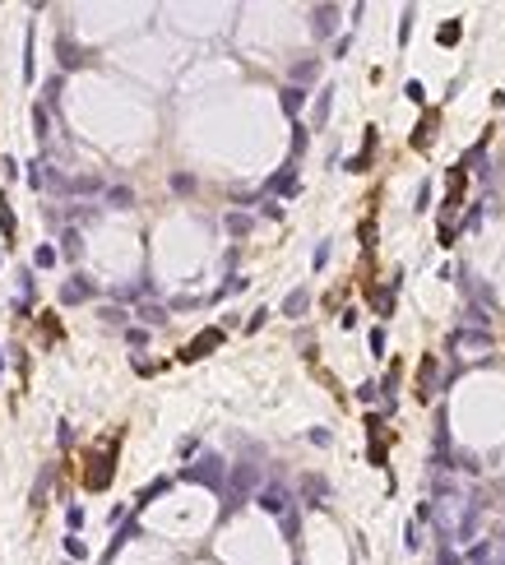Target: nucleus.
Returning <instances> with one entry per match:
<instances>
[{
  "instance_id": "1",
  "label": "nucleus",
  "mask_w": 505,
  "mask_h": 565,
  "mask_svg": "<svg viewBox=\"0 0 505 565\" xmlns=\"http://www.w3.org/2000/svg\"><path fill=\"white\" fill-rule=\"evenodd\" d=\"M260 487H264V477H260V464H236L232 473H227V491H223L227 500H223V510L232 514L236 505H246V500L255 496Z\"/></svg>"
},
{
  "instance_id": "2",
  "label": "nucleus",
  "mask_w": 505,
  "mask_h": 565,
  "mask_svg": "<svg viewBox=\"0 0 505 565\" xmlns=\"http://www.w3.org/2000/svg\"><path fill=\"white\" fill-rule=\"evenodd\" d=\"M181 477L186 482H200V487H214V491H223V477H227V464L218 455H204L200 464H191V468H181Z\"/></svg>"
},
{
  "instance_id": "3",
  "label": "nucleus",
  "mask_w": 505,
  "mask_h": 565,
  "mask_svg": "<svg viewBox=\"0 0 505 565\" xmlns=\"http://www.w3.org/2000/svg\"><path fill=\"white\" fill-rule=\"evenodd\" d=\"M496 348L492 334H478V329H454L449 334V353L454 357H487Z\"/></svg>"
},
{
  "instance_id": "4",
  "label": "nucleus",
  "mask_w": 505,
  "mask_h": 565,
  "mask_svg": "<svg viewBox=\"0 0 505 565\" xmlns=\"http://www.w3.org/2000/svg\"><path fill=\"white\" fill-rule=\"evenodd\" d=\"M255 505H260L264 514H279V519H283V514L292 510V491L283 487V482H264V487L255 491Z\"/></svg>"
},
{
  "instance_id": "5",
  "label": "nucleus",
  "mask_w": 505,
  "mask_h": 565,
  "mask_svg": "<svg viewBox=\"0 0 505 565\" xmlns=\"http://www.w3.org/2000/svg\"><path fill=\"white\" fill-rule=\"evenodd\" d=\"M436 389H445V385H440V362H436V357L427 353L422 362H417V399L427 403L431 394H436Z\"/></svg>"
},
{
  "instance_id": "6",
  "label": "nucleus",
  "mask_w": 505,
  "mask_h": 565,
  "mask_svg": "<svg viewBox=\"0 0 505 565\" xmlns=\"http://www.w3.org/2000/svg\"><path fill=\"white\" fill-rule=\"evenodd\" d=\"M218 343H223V329H204L200 338H195V343H186V348H181V362H200V357H209Z\"/></svg>"
},
{
  "instance_id": "7",
  "label": "nucleus",
  "mask_w": 505,
  "mask_h": 565,
  "mask_svg": "<svg viewBox=\"0 0 505 565\" xmlns=\"http://www.w3.org/2000/svg\"><path fill=\"white\" fill-rule=\"evenodd\" d=\"M264 195H297V167H279L269 181H264Z\"/></svg>"
},
{
  "instance_id": "8",
  "label": "nucleus",
  "mask_w": 505,
  "mask_h": 565,
  "mask_svg": "<svg viewBox=\"0 0 505 565\" xmlns=\"http://www.w3.org/2000/svg\"><path fill=\"white\" fill-rule=\"evenodd\" d=\"M334 28H338V5H315V10H311V33L329 37Z\"/></svg>"
},
{
  "instance_id": "9",
  "label": "nucleus",
  "mask_w": 505,
  "mask_h": 565,
  "mask_svg": "<svg viewBox=\"0 0 505 565\" xmlns=\"http://www.w3.org/2000/svg\"><path fill=\"white\" fill-rule=\"evenodd\" d=\"M93 292H98V288H93L89 278H84V274H75V278L65 283V288H60V301H65V306H75V301H89Z\"/></svg>"
},
{
  "instance_id": "10",
  "label": "nucleus",
  "mask_w": 505,
  "mask_h": 565,
  "mask_svg": "<svg viewBox=\"0 0 505 565\" xmlns=\"http://www.w3.org/2000/svg\"><path fill=\"white\" fill-rule=\"evenodd\" d=\"M459 329H478V334H492V315H487V306H478V301H468V310H464V324Z\"/></svg>"
},
{
  "instance_id": "11",
  "label": "nucleus",
  "mask_w": 505,
  "mask_h": 565,
  "mask_svg": "<svg viewBox=\"0 0 505 565\" xmlns=\"http://www.w3.org/2000/svg\"><path fill=\"white\" fill-rule=\"evenodd\" d=\"M329 107H334V89L325 84V89L315 93V111H311V125H315V130H325V121H329Z\"/></svg>"
},
{
  "instance_id": "12",
  "label": "nucleus",
  "mask_w": 505,
  "mask_h": 565,
  "mask_svg": "<svg viewBox=\"0 0 505 565\" xmlns=\"http://www.w3.org/2000/svg\"><path fill=\"white\" fill-rule=\"evenodd\" d=\"M306 306H311V292H306V288H292L288 297H283V315H292V320H302Z\"/></svg>"
},
{
  "instance_id": "13",
  "label": "nucleus",
  "mask_w": 505,
  "mask_h": 565,
  "mask_svg": "<svg viewBox=\"0 0 505 565\" xmlns=\"http://www.w3.org/2000/svg\"><path fill=\"white\" fill-rule=\"evenodd\" d=\"M302 496L306 500H311V505H325V500H329V482H325V477H302Z\"/></svg>"
},
{
  "instance_id": "14",
  "label": "nucleus",
  "mask_w": 505,
  "mask_h": 565,
  "mask_svg": "<svg viewBox=\"0 0 505 565\" xmlns=\"http://www.w3.org/2000/svg\"><path fill=\"white\" fill-rule=\"evenodd\" d=\"M107 450H112V440H107ZM107 450H102V455L93 459V468H89V487H93V491L107 487V473H112V459H107Z\"/></svg>"
},
{
  "instance_id": "15",
  "label": "nucleus",
  "mask_w": 505,
  "mask_h": 565,
  "mask_svg": "<svg viewBox=\"0 0 505 565\" xmlns=\"http://www.w3.org/2000/svg\"><path fill=\"white\" fill-rule=\"evenodd\" d=\"M315 79H320V61H297V65H292V84H297V89H302V84H315Z\"/></svg>"
},
{
  "instance_id": "16",
  "label": "nucleus",
  "mask_w": 505,
  "mask_h": 565,
  "mask_svg": "<svg viewBox=\"0 0 505 565\" xmlns=\"http://www.w3.org/2000/svg\"><path fill=\"white\" fill-rule=\"evenodd\" d=\"M33 134H37V144H46V139H51V111H46L42 102L33 107Z\"/></svg>"
},
{
  "instance_id": "17",
  "label": "nucleus",
  "mask_w": 505,
  "mask_h": 565,
  "mask_svg": "<svg viewBox=\"0 0 505 565\" xmlns=\"http://www.w3.org/2000/svg\"><path fill=\"white\" fill-rule=\"evenodd\" d=\"M371 153H376V125L366 130V144H362V153L348 163V172H366V167H371Z\"/></svg>"
},
{
  "instance_id": "18",
  "label": "nucleus",
  "mask_w": 505,
  "mask_h": 565,
  "mask_svg": "<svg viewBox=\"0 0 505 565\" xmlns=\"http://www.w3.org/2000/svg\"><path fill=\"white\" fill-rule=\"evenodd\" d=\"M102 195H107V204H116V209H130V204H135V190L130 186H107Z\"/></svg>"
},
{
  "instance_id": "19",
  "label": "nucleus",
  "mask_w": 505,
  "mask_h": 565,
  "mask_svg": "<svg viewBox=\"0 0 505 565\" xmlns=\"http://www.w3.org/2000/svg\"><path fill=\"white\" fill-rule=\"evenodd\" d=\"M84 61H89V56L79 51V46L70 42V37H60V65H65V70H75V65H84Z\"/></svg>"
},
{
  "instance_id": "20",
  "label": "nucleus",
  "mask_w": 505,
  "mask_h": 565,
  "mask_svg": "<svg viewBox=\"0 0 505 565\" xmlns=\"http://www.w3.org/2000/svg\"><path fill=\"white\" fill-rule=\"evenodd\" d=\"M431 139H436V116H427V121L417 125V134H413V148H431Z\"/></svg>"
},
{
  "instance_id": "21",
  "label": "nucleus",
  "mask_w": 505,
  "mask_h": 565,
  "mask_svg": "<svg viewBox=\"0 0 505 565\" xmlns=\"http://www.w3.org/2000/svg\"><path fill=\"white\" fill-rule=\"evenodd\" d=\"M302 102H306V93L297 89V84H292V89H283V111H288V116H297V111H302Z\"/></svg>"
},
{
  "instance_id": "22",
  "label": "nucleus",
  "mask_w": 505,
  "mask_h": 565,
  "mask_svg": "<svg viewBox=\"0 0 505 565\" xmlns=\"http://www.w3.org/2000/svg\"><path fill=\"white\" fill-rule=\"evenodd\" d=\"M227 232H232V236H246L250 232V213H227Z\"/></svg>"
},
{
  "instance_id": "23",
  "label": "nucleus",
  "mask_w": 505,
  "mask_h": 565,
  "mask_svg": "<svg viewBox=\"0 0 505 565\" xmlns=\"http://www.w3.org/2000/svg\"><path fill=\"white\" fill-rule=\"evenodd\" d=\"M139 320H144V324H162V320H167V306H153V301H148V306H139Z\"/></svg>"
},
{
  "instance_id": "24",
  "label": "nucleus",
  "mask_w": 505,
  "mask_h": 565,
  "mask_svg": "<svg viewBox=\"0 0 505 565\" xmlns=\"http://www.w3.org/2000/svg\"><path fill=\"white\" fill-rule=\"evenodd\" d=\"M459 33H464V28H459V23H454V19H449V23H440V33H436V42H459Z\"/></svg>"
},
{
  "instance_id": "25",
  "label": "nucleus",
  "mask_w": 505,
  "mask_h": 565,
  "mask_svg": "<svg viewBox=\"0 0 505 565\" xmlns=\"http://www.w3.org/2000/svg\"><path fill=\"white\" fill-rule=\"evenodd\" d=\"M250 288V278H227L223 288H218V297H236V292H246Z\"/></svg>"
},
{
  "instance_id": "26",
  "label": "nucleus",
  "mask_w": 505,
  "mask_h": 565,
  "mask_svg": "<svg viewBox=\"0 0 505 565\" xmlns=\"http://www.w3.org/2000/svg\"><path fill=\"white\" fill-rule=\"evenodd\" d=\"M33 265L37 269H51V265H56V250H51V246H37V250H33Z\"/></svg>"
},
{
  "instance_id": "27",
  "label": "nucleus",
  "mask_w": 505,
  "mask_h": 565,
  "mask_svg": "<svg viewBox=\"0 0 505 565\" xmlns=\"http://www.w3.org/2000/svg\"><path fill=\"white\" fill-rule=\"evenodd\" d=\"M167 487H172L167 477H158L153 487H144V491H139V505H148V500H153V496H162V491H167Z\"/></svg>"
},
{
  "instance_id": "28",
  "label": "nucleus",
  "mask_w": 505,
  "mask_h": 565,
  "mask_svg": "<svg viewBox=\"0 0 505 565\" xmlns=\"http://www.w3.org/2000/svg\"><path fill=\"white\" fill-rule=\"evenodd\" d=\"M172 190H177V195H191V190H195V177L177 172V177H172Z\"/></svg>"
},
{
  "instance_id": "29",
  "label": "nucleus",
  "mask_w": 505,
  "mask_h": 565,
  "mask_svg": "<svg viewBox=\"0 0 505 565\" xmlns=\"http://www.w3.org/2000/svg\"><path fill=\"white\" fill-rule=\"evenodd\" d=\"M371 357H385V329H381V324L371 329Z\"/></svg>"
},
{
  "instance_id": "30",
  "label": "nucleus",
  "mask_w": 505,
  "mask_h": 565,
  "mask_svg": "<svg viewBox=\"0 0 505 565\" xmlns=\"http://www.w3.org/2000/svg\"><path fill=\"white\" fill-rule=\"evenodd\" d=\"M283 538H288V542H297V510L283 514Z\"/></svg>"
},
{
  "instance_id": "31",
  "label": "nucleus",
  "mask_w": 505,
  "mask_h": 565,
  "mask_svg": "<svg viewBox=\"0 0 505 565\" xmlns=\"http://www.w3.org/2000/svg\"><path fill=\"white\" fill-rule=\"evenodd\" d=\"M404 547H408V552H417V547H422V533H417V523H408V528H404Z\"/></svg>"
},
{
  "instance_id": "32",
  "label": "nucleus",
  "mask_w": 505,
  "mask_h": 565,
  "mask_svg": "<svg viewBox=\"0 0 505 565\" xmlns=\"http://www.w3.org/2000/svg\"><path fill=\"white\" fill-rule=\"evenodd\" d=\"M0 227H5V236L14 232V213H10V204H5V195H0Z\"/></svg>"
},
{
  "instance_id": "33",
  "label": "nucleus",
  "mask_w": 505,
  "mask_h": 565,
  "mask_svg": "<svg viewBox=\"0 0 505 565\" xmlns=\"http://www.w3.org/2000/svg\"><path fill=\"white\" fill-rule=\"evenodd\" d=\"M102 320H107V324H125V320H130V315H125L121 306H107V310H102Z\"/></svg>"
},
{
  "instance_id": "34",
  "label": "nucleus",
  "mask_w": 505,
  "mask_h": 565,
  "mask_svg": "<svg viewBox=\"0 0 505 565\" xmlns=\"http://www.w3.org/2000/svg\"><path fill=\"white\" fill-rule=\"evenodd\" d=\"M357 399H362V403H376V399H381V385H371V380H366V385L357 389Z\"/></svg>"
},
{
  "instance_id": "35",
  "label": "nucleus",
  "mask_w": 505,
  "mask_h": 565,
  "mask_svg": "<svg viewBox=\"0 0 505 565\" xmlns=\"http://www.w3.org/2000/svg\"><path fill=\"white\" fill-rule=\"evenodd\" d=\"M306 148V125H292V153H302Z\"/></svg>"
},
{
  "instance_id": "36",
  "label": "nucleus",
  "mask_w": 505,
  "mask_h": 565,
  "mask_svg": "<svg viewBox=\"0 0 505 565\" xmlns=\"http://www.w3.org/2000/svg\"><path fill=\"white\" fill-rule=\"evenodd\" d=\"M125 343H130V348H144L148 334H144V329H125Z\"/></svg>"
},
{
  "instance_id": "37",
  "label": "nucleus",
  "mask_w": 505,
  "mask_h": 565,
  "mask_svg": "<svg viewBox=\"0 0 505 565\" xmlns=\"http://www.w3.org/2000/svg\"><path fill=\"white\" fill-rule=\"evenodd\" d=\"M408 33H413V10H404V23H399V42H408Z\"/></svg>"
},
{
  "instance_id": "38",
  "label": "nucleus",
  "mask_w": 505,
  "mask_h": 565,
  "mask_svg": "<svg viewBox=\"0 0 505 565\" xmlns=\"http://www.w3.org/2000/svg\"><path fill=\"white\" fill-rule=\"evenodd\" d=\"M404 93H408V98H413V102H422V98H427V89H422L417 79H408V89H404Z\"/></svg>"
},
{
  "instance_id": "39",
  "label": "nucleus",
  "mask_w": 505,
  "mask_h": 565,
  "mask_svg": "<svg viewBox=\"0 0 505 565\" xmlns=\"http://www.w3.org/2000/svg\"><path fill=\"white\" fill-rule=\"evenodd\" d=\"M65 519H70V528H79V523H84V510H79V505H70Z\"/></svg>"
}]
</instances>
